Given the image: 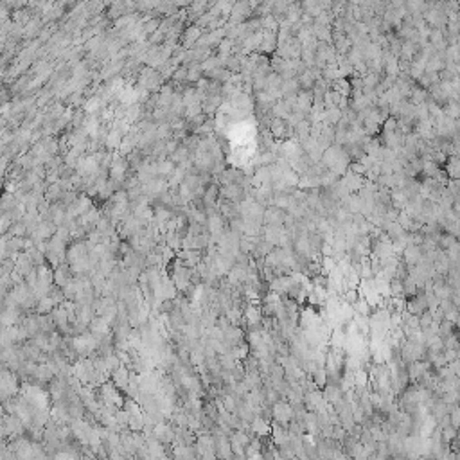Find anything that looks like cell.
Listing matches in <instances>:
<instances>
[{
	"label": "cell",
	"instance_id": "cell-1",
	"mask_svg": "<svg viewBox=\"0 0 460 460\" xmlns=\"http://www.w3.org/2000/svg\"><path fill=\"white\" fill-rule=\"evenodd\" d=\"M272 417L275 423H279L281 426L288 428L289 421L293 419V406L289 404V401H284V399H279L272 404Z\"/></svg>",
	"mask_w": 460,
	"mask_h": 460
},
{
	"label": "cell",
	"instance_id": "cell-2",
	"mask_svg": "<svg viewBox=\"0 0 460 460\" xmlns=\"http://www.w3.org/2000/svg\"><path fill=\"white\" fill-rule=\"evenodd\" d=\"M248 428H250L252 435L266 439V437H270V431H272V419H266L259 415V413H256L254 419L250 421V424H248Z\"/></svg>",
	"mask_w": 460,
	"mask_h": 460
},
{
	"label": "cell",
	"instance_id": "cell-3",
	"mask_svg": "<svg viewBox=\"0 0 460 460\" xmlns=\"http://www.w3.org/2000/svg\"><path fill=\"white\" fill-rule=\"evenodd\" d=\"M304 408L308 410V412H320V410H324L325 408V399L324 396H322V390L320 388H316V390H309V392L304 394Z\"/></svg>",
	"mask_w": 460,
	"mask_h": 460
},
{
	"label": "cell",
	"instance_id": "cell-4",
	"mask_svg": "<svg viewBox=\"0 0 460 460\" xmlns=\"http://www.w3.org/2000/svg\"><path fill=\"white\" fill-rule=\"evenodd\" d=\"M401 259L406 262L408 266H413V264H419L423 261V248L419 245H408L401 254Z\"/></svg>",
	"mask_w": 460,
	"mask_h": 460
},
{
	"label": "cell",
	"instance_id": "cell-5",
	"mask_svg": "<svg viewBox=\"0 0 460 460\" xmlns=\"http://www.w3.org/2000/svg\"><path fill=\"white\" fill-rule=\"evenodd\" d=\"M322 396H324L325 402H329V404H335V402H338L342 398H344V390L340 388V385L338 383H325L324 390H322Z\"/></svg>",
	"mask_w": 460,
	"mask_h": 460
},
{
	"label": "cell",
	"instance_id": "cell-6",
	"mask_svg": "<svg viewBox=\"0 0 460 460\" xmlns=\"http://www.w3.org/2000/svg\"><path fill=\"white\" fill-rule=\"evenodd\" d=\"M155 439L157 440H160V442H172V439H174V430L169 426V424H166V423H162V421H158L157 424H155Z\"/></svg>",
	"mask_w": 460,
	"mask_h": 460
},
{
	"label": "cell",
	"instance_id": "cell-7",
	"mask_svg": "<svg viewBox=\"0 0 460 460\" xmlns=\"http://www.w3.org/2000/svg\"><path fill=\"white\" fill-rule=\"evenodd\" d=\"M369 387V374L365 369H358L354 371V392H361L363 388Z\"/></svg>",
	"mask_w": 460,
	"mask_h": 460
},
{
	"label": "cell",
	"instance_id": "cell-8",
	"mask_svg": "<svg viewBox=\"0 0 460 460\" xmlns=\"http://www.w3.org/2000/svg\"><path fill=\"white\" fill-rule=\"evenodd\" d=\"M350 306H352V309H354V313L363 315V316H369V315L372 313V308L369 306V302H367L363 297H360L354 304H350Z\"/></svg>",
	"mask_w": 460,
	"mask_h": 460
},
{
	"label": "cell",
	"instance_id": "cell-9",
	"mask_svg": "<svg viewBox=\"0 0 460 460\" xmlns=\"http://www.w3.org/2000/svg\"><path fill=\"white\" fill-rule=\"evenodd\" d=\"M410 97H412L410 103H412L413 106L421 105V103H426V99H428V90L426 88H412Z\"/></svg>",
	"mask_w": 460,
	"mask_h": 460
},
{
	"label": "cell",
	"instance_id": "cell-10",
	"mask_svg": "<svg viewBox=\"0 0 460 460\" xmlns=\"http://www.w3.org/2000/svg\"><path fill=\"white\" fill-rule=\"evenodd\" d=\"M200 36L201 34H200L198 27H189L187 31H185V47H193L194 43L198 42Z\"/></svg>",
	"mask_w": 460,
	"mask_h": 460
},
{
	"label": "cell",
	"instance_id": "cell-11",
	"mask_svg": "<svg viewBox=\"0 0 460 460\" xmlns=\"http://www.w3.org/2000/svg\"><path fill=\"white\" fill-rule=\"evenodd\" d=\"M390 297H404V288H402V281L394 277L390 281Z\"/></svg>",
	"mask_w": 460,
	"mask_h": 460
},
{
	"label": "cell",
	"instance_id": "cell-12",
	"mask_svg": "<svg viewBox=\"0 0 460 460\" xmlns=\"http://www.w3.org/2000/svg\"><path fill=\"white\" fill-rule=\"evenodd\" d=\"M72 279V275L68 273V270L65 266L63 268H58V272H56V283L59 284V286H65V284L68 283Z\"/></svg>",
	"mask_w": 460,
	"mask_h": 460
},
{
	"label": "cell",
	"instance_id": "cell-13",
	"mask_svg": "<svg viewBox=\"0 0 460 460\" xmlns=\"http://www.w3.org/2000/svg\"><path fill=\"white\" fill-rule=\"evenodd\" d=\"M320 256H333V243L324 241L322 246H320Z\"/></svg>",
	"mask_w": 460,
	"mask_h": 460
}]
</instances>
